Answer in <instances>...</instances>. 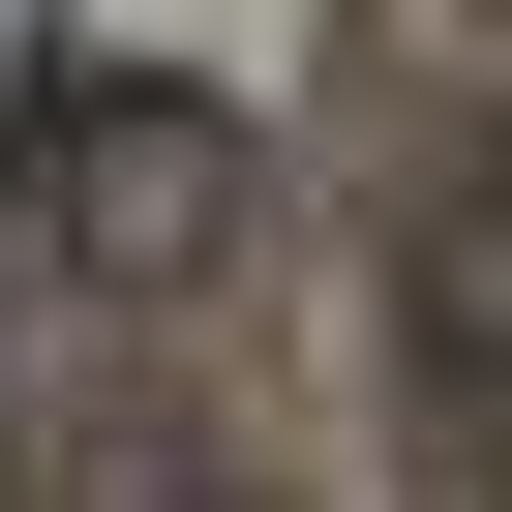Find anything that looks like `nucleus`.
<instances>
[{
	"label": "nucleus",
	"mask_w": 512,
	"mask_h": 512,
	"mask_svg": "<svg viewBox=\"0 0 512 512\" xmlns=\"http://www.w3.org/2000/svg\"><path fill=\"white\" fill-rule=\"evenodd\" d=\"M392 362H422V422H452V452H512V151L422 211V272H392Z\"/></svg>",
	"instance_id": "1"
}]
</instances>
